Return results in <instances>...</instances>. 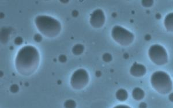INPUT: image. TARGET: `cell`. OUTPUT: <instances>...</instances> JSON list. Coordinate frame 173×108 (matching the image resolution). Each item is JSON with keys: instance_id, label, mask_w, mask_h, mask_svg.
I'll list each match as a JSON object with an SVG mask.
<instances>
[{"instance_id": "6da1fadb", "label": "cell", "mask_w": 173, "mask_h": 108, "mask_svg": "<svg viewBox=\"0 0 173 108\" xmlns=\"http://www.w3.org/2000/svg\"><path fill=\"white\" fill-rule=\"evenodd\" d=\"M40 55L37 49L32 46L21 48L15 59L18 72L24 76H30L37 71L39 65Z\"/></svg>"}, {"instance_id": "7a4b0ae2", "label": "cell", "mask_w": 173, "mask_h": 108, "mask_svg": "<svg viewBox=\"0 0 173 108\" xmlns=\"http://www.w3.org/2000/svg\"><path fill=\"white\" fill-rule=\"evenodd\" d=\"M35 23L40 33L48 38L56 37L62 30L60 22L49 16H38L35 19Z\"/></svg>"}, {"instance_id": "3957f363", "label": "cell", "mask_w": 173, "mask_h": 108, "mask_svg": "<svg viewBox=\"0 0 173 108\" xmlns=\"http://www.w3.org/2000/svg\"><path fill=\"white\" fill-rule=\"evenodd\" d=\"M151 84L161 94H167L173 89V82L169 75L162 71H156L151 77Z\"/></svg>"}, {"instance_id": "277c9868", "label": "cell", "mask_w": 173, "mask_h": 108, "mask_svg": "<svg viewBox=\"0 0 173 108\" xmlns=\"http://www.w3.org/2000/svg\"><path fill=\"white\" fill-rule=\"evenodd\" d=\"M111 36L116 42L123 46H129L135 39L134 35L132 32L119 25H116L113 28Z\"/></svg>"}, {"instance_id": "5b68a950", "label": "cell", "mask_w": 173, "mask_h": 108, "mask_svg": "<svg viewBox=\"0 0 173 108\" xmlns=\"http://www.w3.org/2000/svg\"><path fill=\"white\" fill-rule=\"evenodd\" d=\"M149 59L157 65H164L168 62L167 51L161 45L155 44L150 47L149 50Z\"/></svg>"}, {"instance_id": "8992f818", "label": "cell", "mask_w": 173, "mask_h": 108, "mask_svg": "<svg viewBox=\"0 0 173 108\" xmlns=\"http://www.w3.org/2000/svg\"><path fill=\"white\" fill-rule=\"evenodd\" d=\"M90 77L88 72L83 68L76 70L70 78V85L74 90H81L89 83Z\"/></svg>"}, {"instance_id": "52a82bcc", "label": "cell", "mask_w": 173, "mask_h": 108, "mask_svg": "<svg viewBox=\"0 0 173 108\" xmlns=\"http://www.w3.org/2000/svg\"><path fill=\"white\" fill-rule=\"evenodd\" d=\"M106 17L104 12L101 9L95 10L90 15V23L94 28H100L105 23Z\"/></svg>"}, {"instance_id": "ba28073f", "label": "cell", "mask_w": 173, "mask_h": 108, "mask_svg": "<svg viewBox=\"0 0 173 108\" xmlns=\"http://www.w3.org/2000/svg\"><path fill=\"white\" fill-rule=\"evenodd\" d=\"M147 72L146 67L142 64L135 63L130 69V73L135 77H141L144 76Z\"/></svg>"}, {"instance_id": "9c48e42d", "label": "cell", "mask_w": 173, "mask_h": 108, "mask_svg": "<svg viewBox=\"0 0 173 108\" xmlns=\"http://www.w3.org/2000/svg\"><path fill=\"white\" fill-rule=\"evenodd\" d=\"M164 24L167 31L173 32V13H170L166 16Z\"/></svg>"}, {"instance_id": "30bf717a", "label": "cell", "mask_w": 173, "mask_h": 108, "mask_svg": "<svg viewBox=\"0 0 173 108\" xmlns=\"http://www.w3.org/2000/svg\"><path fill=\"white\" fill-rule=\"evenodd\" d=\"M132 95L136 101H140L144 98L145 92L141 88L136 87L132 91Z\"/></svg>"}, {"instance_id": "8fae6325", "label": "cell", "mask_w": 173, "mask_h": 108, "mask_svg": "<svg viewBox=\"0 0 173 108\" xmlns=\"http://www.w3.org/2000/svg\"><path fill=\"white\" fill-rule=\"evenodd\" d=\"M11 30L6 28H2L1 30V42L5 44L8 42L9 39Z\"/></svg>"}, {"instance_id": "7c38bea8", "label": "cell", "mask_w": 173, "mask_h": 108, "mask_svg": "<svg viewBox=\"0 0 173 108\" xmlns=\"http://www.w3.org/2000/svg\"><path fill=\"white\" fill-rule=\"evenodd\" d=\"M116 97L118 101H125L128 98V93L126 90L124 89H120L117 91L116 93Z\"/></svg>"}, {"instance_id": "4fadbf2b", "label": "cell", "mask_w": 173, "mask_h": 108, "mask_svg": "<svg viewBox=\"0 0 173 108\" xmlns=\"http://www.w3.org/2000/svg\"><path fill=\"white\" fill-rule=\"evenodd\" d=\"M85 47L81 44H76L72 47V52L75 55H80L84 51Z\"/></svg>"}, {"instance_id": "5bb4252c", "label": "cell", "mask_w": 173, "mask_h": 108, "mask_svg": "<svg viewBox=\"0 0 173 108\" xmlns=\"http://www.w3.org/2000/svg\"><path fill=\"white\" fill-rule=\"evenodd\" d=\"M65 108H76V102L73 100H68L64 104Z\"/></svg>"}, {"instance_id": "9a60e30c", "label": "cell", "mask_w": 173, "mask_h": 108, "mask_svg": "<svg viewBox=\"0 0 173 108\" xmlns=\"http://www.w3.org/2000/svg\"><path fill=\"white\" fill-rule=\"evenodd\" d=\"M102 59L106 63H109L111 62V60H113V57H112L111 54L106 52L105 54L103 55Z\"/></svg>"}, {"instance_id": "2e32d148", "label": "cell", "mask_w": 173, "mask_h": 108, "mask_svg": "<svg viewBox=\"0 0 173 108\" xmlns=\"http://www.w3.org/2000/svg\"><path fill=\"white\" fill-rule=\"evenodd\" d=\"M154 4V1L152 0H143L142 1V6L145 8H150Z\"/></svg>"}, {"instance_id": "e0dca14e", "label": "cell", "mask_w": 173, "mask_h": 108, "mask_svg": "<svg viewBox=\"0 0 173 108\" xmlns=\"http://www.w3.org/2000/svg\"><path fill=\"white\" fill-rule=\"evenodd\" d=\"M19 87L18 84H13L10 87V91L12 93H16L19 91Z\"/></svg>"}, {"instance_id": "ac0fdd59", "label": "cell", "mask_w": 173, "mask_h": 108, "mask_svg": "<svg viewBox=\"0 0 173 108\" xmlns=\"http://www.w3.org/2000/svg\"><path fill=\"white\" fill-rule=\"evenodd\" d=\"M23 38H22L21 37H20V36H18V37H16L15 39V40H14L15 44L16 45H17V46L21 45V44L23 43Z\"/></svg>"}, {"instance_id": "d6986e66", "label": "cell", "mask_w": 173, "mask_h": 108, "mask_svg": "<svg viewBox=\"0 0 173 108\" xmlns=\"http://www.w3.org/2000/svg\"><path fill=\"white\" fill-rule=\"evenodd\" d=\"M34 39L36 42L40 43L42 41L43 37L41 34L37 33L36 35H35V36H34Z\"/></svg>"}, {"instance_id": "ffe728a7", "label": "cell", "mask_w": 173, "mask_h": 108, "mask_svg": "<svg viewBox=\"0 0 173 108\" xmlns=\"http://www.w3.org/2000/svg\"><path fill=\"white\" fill-rule=\"evenodd\" d=\"M58 60L62 63H65L67 61V57L65 55H60L58 57Z\"/></svg>"}, {"instance_id": "44dd1931", "label": "cell", "mask_w": 173, "mask_h": 108, "mask_svg": "<svg viewBox=\"0 0 173 108\" xmlns=\"http://www.w3.org/2000/svg\"><path fill=\"white\" fill-rule=\"evenodd\" d=\"M113 108H131L129 106L127 105H117Z\"/></svg>"}, {"instance_id": "7402d4cb", "label": "cell", "mask_w": 173, "mask_h": 108, "mask_svg": "<svg viewBox=\"0 0 173 108\" xmlns=\"http://www.w3.org/2000/svg\"><path fill=\"white\" fill-rule=\"evenodd\" d=\"M72 15L73 17H77L78 15H79V12H78L77 11L74 10V11H73L72 12Z\"/></svg>"}, {"instance_id": "603a6c76", "label": "cell", "mask_w": 173, "mask_h": 108, "mask_svg": "<svg viewBox=\"0 0 173 108\" xmlns=\"http://www.w3.org/2000/svg\"><path fill=\"white\" fill-rule=\"evenodd\" d=\"M139 108H147V104L145 102H142L139 105Z\"/></svg>"}, {"instance_id": "cb8c5ba5", "label": "cell", "mask_w": 173, "mask_h": 108, "mask_svg": "<svg viewBox=\"0 0 173 108\" xmlns=\"http://www.w3.org/2000/svg\"><path fill=\"white\" fill-rule=\"evenodd\" d=\"M168 99L171 102H173V93H171L169 96H168Z\"/></svg>"}, {"instance_id": "d4e9b609", "label": "cell", "mask_w": 173, "mask_h": 108, "mask_svg": "<svg viewBox=\"0 0 173 108\" xmlns=\"http://www.w3.org/2000/svg\"><path fill=\"white\" fill-rule=\"evenodd\" d=\"M95 74H96V76L97 77H99L101 76L102 73H101V72H100V71H97L96 72V73H95Z\"/></svg>"}]
</instances>
